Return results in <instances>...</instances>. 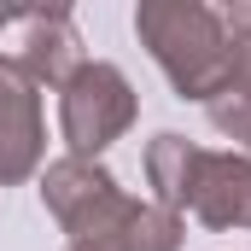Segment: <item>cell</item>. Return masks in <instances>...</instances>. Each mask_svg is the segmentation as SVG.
I'll return each mask as SVG.
<instances>
[{
	"mask_svg": "<svg viewBox=\"0 0 251 251\" xmlns=\"http://www.w3.org/2000/svg\"><path fill=\"white\" fill-rule=\"evenodd\" d=\"M24 76L35 88H64L76 70H82V35H76V18L70 12H24Z\"/></svg>",
	"mask_w": 251,
	"mask_h": 251,
	"instance_id": "cell-6",
	"label": "cell"
},
{
	"mask_svg": "<svg viewBox=\"0 0 251 251\" xmlns=\"http://www.w3.org/2000/svg\"><path fill=\"white\" fill-rule=\"evenodd\" d=\"M64 251H105V246H64Z\"/></svg>",
	"mask_w": 251,
	"mask_h": 251,
	"instance_id": "cell-11",
	"label": "cell"
},
{
	"mask_svg": "<svg viewBox=\"0 0 251 251\" xmlns=\"http://www.w3.org/2000/svg\"><path fill=\"white\" fill-rule=\"evenodd\" d=\"M210 123H216V128H222V134H228V140H234V146L251 158V100H240V94H222V100L210 105Z\"/></svg>",
	"mask_w": 251,
	"mask_h": 251,
	"instance_id": "cell-8",
	"label": "cell"
},
{
	"mask_svg": "<svg viewBox=\"0 0 251 251\" xmlns=\"http://www.w3.org/2000/svg\"><path fill=\"white\" fill-rule=\"evenodd\" d=\"M176 216L193 210L204 228H251V158L246 152H204L193 146L181 193L170 204Z\"/></svg>",
	"mask_w": 251,
	"mask_h": 251,
	"instance_id": "cell-4",
	"label": "cell"
},
{
	"mask_svg": "<svg viewBox=\"0 0 251 251\" xmlns=\"http://www.w3.org/2000/svg\"><path fill=\"white\" fill-rule=\"evenodd\" d=\"M228 35H234V82H228V94L251 100V29H228Z\"/></svg>",
	"mask_w": 251,
	"mask_h": 251,
	"instance_id": "cell-9",
	"label": "cell"
},
{
	"mask_svg": "<svg viewBox=\"0 0 251 251\" xmlns=\"http://www.w3.org/2000/svg\"><path fill=\"white\" fill-rule=\"evenodd\" d=\"M47 123H41V88L24 76L18 59H0V187H18L41 170Z\"/></svg>",
	"mask_w": 251,
	"mask_h": 251,
	"instance_id": "cell-5",
	"label": "cell"
},
{
	"mask_svg": "<svg viewBox=\"0 0 251 251\" xmlns=\"http://www.w3.org/2000/svg\"><path fill=\"white\" fill-rule=\"evenodd\" d=\"M134 35L152 47L158 70L170 76V88L181 100L216 105L234 82V35L222 24V12L199 6V0H146L134 12Z\"/></svg>",
	"mask_w": 251,
	"mask_h": 251,
	"instance_id": "cell-1",
	"label": "cell"
},
{
	"mask_svg": "<svg viewBox=\"0 0 251 251\" xmlns=\"http://www.w3.org/2000/svg\"><path fill=\"white\" fill-rule=\"evenodd\" d=\"M41 204L53 210V222L70 234V246H105L111 251L140 199H128L105 164L64 152V158H53L41 170Z\"/></svg>",
	"mask_w": 251,
	"mask_h": 251,
	"instance_id": "cell-2",
	"label": "cell"
},
{
	"mask_svg": "<svg viewBox=\"0 0 251 251\" xmlns=\"http://www.w3.org/2000/svg\"><path fill=\"white\" fill-rule=\"evenodd\" d=\"M134 82H128L117 64L88 59L70 82L59 88V134L70 146V158H100L111 140H123L134 128Z\"/></svg>",
	"mask_w": 251,
	"mask_h": 251,
	"instance_id": "cell-3",
	"label": "cell"
},
{
	"mask_svg": "<svg viewBox=\"0 0 251 251\" xmlns=\"http://www.w3.org/2000/svg\"><path fill=\"white\" fill-rule=\"evenodd\" d=\"M222 24H228V29H251V0H234V6L222 12Z\"/></svg>",
	"mask_w": 251,
	"mask_h": 251,
	"instance_id": "cell-10",
	"label": "cell"
},
{
	"mask_svg": "<svg viewBox=\"0 0 251 251\" xmlns=\"http://www.w3.org/2000/svg\"><path fill=\"white\" fill-rule=\"evenodd\" d=\"M111 251H181V216L164 210V204H152V199H140Z\"/></svg>",
	"mask_w": 251,
	"mask_h": 251,
	"instance_id": "cell-7",
	"label": "cell"
}]
</instances>
